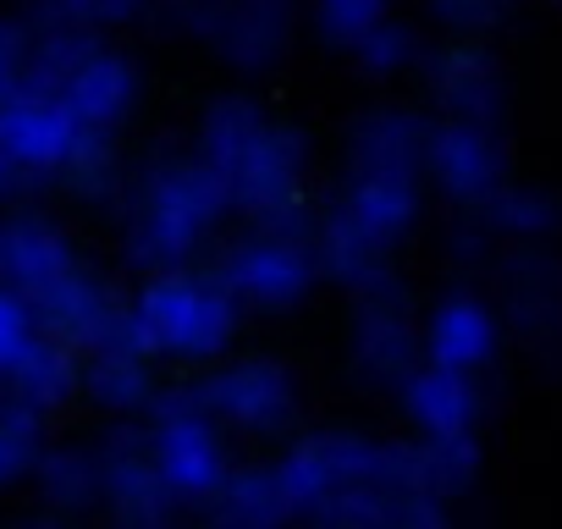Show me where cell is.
Here are the masks:
<instances>
[{"label": "cell", "instance_id": "obj_1", "mask_svg": "<svg viewBox=\"0 0 562 529\" xmlns=\"http://www.w3.org/2000/svg\"><path fill=\"white\" fill-rule=\"evenodd\" d=\"M193 149L226 177L232 215L248 226L315 232L310 204V138L293 122H276L248 94H215L199 116Z\"/></svg>", "mask_w": 562, "mask_h": 529}, {"label": "cell", "instance_id": "obj_2", "mask_svg": "<svg viewBox=\"0 0 562 529\" xmlns=\"http://www.w3.org/2000/svg\"><path fill=\"white\" fill-rule=\"evenodd\" d=\"M127 226H122V254L133 271H166V264H193L221 221L232 215L226 177L199 155L160 144L133 177H127Z\"/></svg>", "mask_w": 562, "mask_h": 529}, {"label": "cell", "instance_id": "obj_3", "mask_svg": "<svg viewBox=\"0 0 562 529\" xmlns=\"http://www.w3.org/2000/svg\"><path fill=\"white\" fill-rule=\"evenodd\" d=\"M243 326V304L215 271L166 264L127 299V342L160 364H215Z\"/></svg>", "mask_w": 562, "mask_h": 529}, {"label": "cell", "instance_id": "obj_4", "mask_svg": "<svg viewBox=\"0 0 562 529\" xmlns=\"http://www.w3.org/2000/svg\"><path fill=\"white\" fill-rule=\"evenodd\" d=\"M23 83L67 100L78 122L105 127V133H116L138 111V94H144L138 61L105 45V34H83V29H34V56H29Z\"/></svg>", "mask_w": 562, "mask_h": 529}, {"label": "cell", "instance_id": "obj_5", "mask_svg": "<svg viewBox=\"0 0 562 529\" xmlns=\"http://www.w3.org/2000/svg\"><path fill=\"white\" fill-rule=\"evenodd\" d=\"M144 419H149V452H155L166 485L177 491V502L204 507L221 491V480L232 474V452H226V425L204 408L199 381L160 386Z\"/></svg>", "mask_w": 562, "mask_h": 529}, {"label": "cell", "instance_id": "obj_6", "mask_svg": "<svg viewBox=\"0 0 562 529\" xmlns=\"http://www.w3.org/2000/svg\"><path fill=\"white\" fill-rule=\"evenodd\" d=\"M496 309L546 381H562V254L551 243H502L491 259Z\"/></svg>", "mask_w": 562, "mask_h": 529}, {"label": "cell", "instance_id": "obj_7", "mask_svg": "<svg viewBox=\"0 0 562 529\" xmlns=\"http://www.w3.org/2000/svg\"><path fill=\"white\" fill-rule=\"evenodd\" d=\"M210 271L232 288L243 309H293L326 277L315 232H281V226H248L215 254Z\"/></svg>", "mask_w": 562, "mask_h": 529}, {"label": "cell", "instance_id": "obj_8", "mask_svg": "<svg viewBox=\"0 0 562 529\" xmlns=\"http://www.w3.org/2000/svg\"><path fill=\"white\" fill-rule=\"evenodd\" d=\"M204 408L232 430L270 441L299 419V381L293 370L270 353H243V359H215V370L199 375Z\"/></svg>", "mask_w": 562, "mask_h": 529}, {"label": "cell", "instance_id": "obj_9", "mask_svg": "<svg viewBox=\"0 0 562 529\" xmlns=\"http://www.w3.org/2000/svg\"><path fill=\"white\" fill-rule=\"evenodd\" d=\"M425 359V337L408 304V288L397 282V271L364 293H353V320H348V364L364 386L375 392H397L408 381V370Z\"/></svg>", "mask_w": 562, "mask_h": 529}, {"label": "cell", "instance_id": "obj_10", "mask_svg": "<svg viewBox=\"0 0 562 529\" xmlns=\"http://www.w3.org/2000/svg\"><path fill=\"white\" fill-rule=\"evenodd\" d=\"M276 485L288 496L293 518H310L353 480H370L381 469V441L375 436H359V430H315V436H299L276 463Z\"/></svg>", "mask_w": 562, "mask_h": 529}, {"label": "cell", "instance_id": "obj_11", "mask_svg": "<svg viewBox=\"0 0 562 529\" xmlns=\"http://www.w3.org/2000/svg\"><path fill=\"white\" fill-rule=\"evenodd\" d=\"M425 182L458 210H480L502 182H507V144L502 122H474V116H436L430 144H425Z\"/></svg>", "mask_w": 562, "mask_h": 529}, {"label": "cell", "instance_id": "obj_12", "mask_svg": "<svg viewBox=\"0 0 562 529\" xmlns=\"http://www.w3.org/2000/svg\"><path fill=\"white\" fill-rule=\"evenodd\" d=\"M100 463H105V496L100 507L127 524V529H160L182 513L177 491L166 485L155 452H149V419H122L100 436Z\"/></svg>", "mask_w": 562, "mask_h": 529}, {"label": "cell", "instance_id": "obj_13", "mask_svg": "<svg viewBox=\"0 0 562 529\" xmlns=\"http://www.w3.org/2000/svg\"><path fill=\"white\" fill-rule=\"evenodd\" d=\"M89 133L94 127L78 122L67 111V100H56L34 83H23L7 105H0V149H7L23 171H34L40 182H56L67 171V160L83 149Z\"/></svg>", "mask_w": 562, "mask_h": 529}, {"label": "cell", "instance_id": "obj_14", "mask_svg": "<svg viewBox=\"0 0 562 529\" xmlns=\"http://www.w3.org/2000/svg\"><path fill=\"white\" fill-rule=\"evenodd\" d=\"M29 304L40 309V326L50 337L72 342L78 353H94V348L127 337V299L100 271H89L83 259L72 264L67 277H56L45 293H34Z\"/></svg>", "mask_w": 562, "mask_h": 529}, {"label": "cell", "instance_id": "obj_15", "mask_svg": "<svg viewBox=\"0 0 562 529\" xmlns=\"http://www.w3.org/2000/svg\"><path fill=\"white\" fill-rule=\"evenodd\" d=\"M425 94L441 116H474V122H502L507 111V72L480 40H452L425 50L419 61Z\"/></svg>", "mask_w": 562, "mask_h": 529}, {"label": "cell", "instance_id": "obj_16", "mask_svg": "<svg viewBox=\"0 0 562 529\" xmlns=\"http://www.w3.org/2000/svg\"><path fill=\"white\" fill-rule=\"evenodd\" d=\"M425 177H408V171H348L337 199L326 204L337 221H348L359 237H370L375 248L397 254L414 226H419V210H425V193H419Z\"/></svg>", "mask_w": 562, "mask_h": 529}, {"label": "cell", "instance_id": "obj_17", "mask_svg": "<svg viewBox=\"0 0 562 529\" xmlns=\"http://www.w3.org/2000/svg\"><path fill=\"white\" fill-rule=\"evenodd\" d=\"M419 337H425V359L430 364H452V370L485 375L496 364V353H502L507 320H502L496 299H485L474 288H458V293L430 304V315L419 320Z\"/></svg>", "mask_w": 562, "mask_h": 529}, {"label": "cell", "instance_id": "obj_18", "mask_svg": "<svg viewBox=\"0 0 562 529\" xmlns=\"http://www.w3.org/2000/svg\"><path fill=\"white\" fill-rule=\"evenodd\" d=\"M293 29H299V0H237L226 23L215 29L210 50L237 78H265L288 61Z\"/></svg>", "mask_w": 562, "mask_h": 529}, {"label": "cell", "instance_id": "obj_19", "mask_svg": "<svg viewBox=\"0 0 562 529\" xmlns=\"http://www.w3.org/2000/svg\"><path fill=\"white\" fill-rule=\"evenodd\" d=\"M397 403L419 436H469L485 419L480 375L452 370V364H430V359H419L408 370V381L397 386Z\"/></svg>", "mask_w": 562, "mask_h": 529}, {"label": "cell", "instance_id": "obj_20", "mask_svg": "<svg viewBox=\"0 0 562 529\" xmlns=\"http://www.w3.org/2000/svg\"><path fill=\"white\" fill-rule=\"evenodd\" d=\"M78 243L40 210H18V215H0V282L18 288V293H45L56 277H67L78 264Z\"/></svg>", "mask_w": 562, "mask_h": 529}, {"label": "cell", "instance_id": "obj_21", "mask_svg": "<svg viewBox=\"0 0 562 529\" xmlns=\"http://www.w3.org/2000/svg\"><path fill=\"white\" fill-rule=\"evenodd\" d=\"M430 116L408 105H375L348 127V171H408L425 177Z\"/></svg>", "mask_w": 562, "mask_h": 529}, {"label": "cell", "instance_id": "obj_22", "mask_svg": "<svg viewBox=\"0 0 562 529\" xmlns=\"http://www.w3.org/2000/svg\"><path fill=\"white\" fill-rule=\"evenodd\" d=\"M155 364H160V359H149L138 342L116 337V342L83 353V392H89L105 414H116V419H144L149 403H155V392H160Z\"/></svg>", "mask_w": 562, "mask_h": 529}, {"label": "cell", "instance_id": "obj_23", "mask_svg": "<svg viewBox=\"0 0 562 529\" xmlns=\"http://www.w3.org/2000/svg\"><path fill=\"white\" fill-rule=\"evenodd\" d=\"M34 496L50 518H83L100 507L105 496V463H100V447H83V441H56L40 452L34 463Z\"/></svg>", "mask_w": 562, "mask_h": 529}, {"label": "cell", "instance_id": "obj_24", "mask_svg": "<svg viewBox=\"0 0 562 529\" xmlns=\"http://www.w3.org/2000/svg\"><path fill=\"white\" fill-rule=\"evenodd\" d=\"M210 524L226 529H276V524H293V507L276 485L270 463H232V474L221 480V491L199 507Z\"/></svg>", "mask_w": 562, "mask_h": 529}, {"label": "cell", "instance_id": "obj_25", "mask_svg": "<svg viewBox=\"0 0 562 529\" xmlns=\"http://www.w3.org/2000/svg\"><path fill=\"white\" fill-rule=\"evenodd\" d=\"M78 386H83V353H78L72 342L50 337V331H40V342H34V348L12 364V375H7L12 403H23V408H34V414H56Z\"/></svg>", "mask_w": 562, "mask_h": 529}, {"label": "cell", "instance_id": "obj_26", "mask_svg": "<svg viewBox=\"0 0 562 529\" xmlns=\"http://www.w3.org/2000/svg\"><path fill=\"white\" fill-rule=\"evenodd\" d=\"M485 226L502 237V243H557L562 237V199L551 188H535V182H502L485 204H480Z\"/></svg>", "mask_w": 562, "mask_h": 529}, {"label": "cell", "instance_id": "obj_27", "mask_svg": "<svg viewBox=\"0 0 562 529\" xmlns=\"http://www.w3.org/2000/svg\"><path fill=\"white\" fill-rule=\"evenodd\" d=\"M56 182H61L78 204H122V199H127V166H122L116 138H111L105 127H94Z\"/></svg>", "mask_w": 562, "mask_h": 529}, {"label": "cell", "instance_id": "obj_28", "mask_svg": "<svg viewBox=\"0 0 562 529\" xmlns=\"http://www.w3.org/2000/svg\"><path fill=\"white\" fill-rule=\"evenodd\" d=\"M23 18L34 29H83V34H116L138 18H149V0H23Z\"/></svg>", "mask_w": 562, "mask_h": 529}, {"label": "cell", "instance_id": "obj_29", "mask_svg": "<svg viewBox=\"0 0 562 529\" xmlns=\"http://www.w3.org/2000/svg\"><path fill=\"white\" fill-rule=\"evenodd\" d=\"M348 56H353L359 72H370V78H397V72H414V67L425 61V40H419L408 23L386 18V23H375Z\"/></svg>", "mask_w": 562, "mask_h": 529}, {"label": "cell", "instance_id": "obj_30", "mask_svg": "<svg viewBox=\"0 0 562 529\" xmlns=\"http://www.w3.org/2000/svg\"><path fill=\"white\" fill-rule=\"evenodd\" d=\"M40 452H45V414H34L23 403H7L0 408V491L23 485L34 474Z\"/></svg>", "mask_w": 562, "mask_h": 529}, {"label": "cell", "instance_id": "obj_31", "mask_svg": "<svg viewBox=\"0 0 562 529\" xmlns=\"http://www.w3.org/2000/svg\"><path fill=\"white\" fill-rule=\"evenodd\" d=\"M310 18L331 50H353L375 23L392 18V0H310Z\"/></svg>", "mask_w": 562, "mask_h": 529}, {"label": "cell", "instance_id": "obj_32", "mask_svg": "<svg viewBox=\"0 0 562 529\" xmlns=\"http://www.w3.org/2000/svg\"><path fill=\"white\" fill-rule=\"evenodd\" d=\"M40 309L29 304V293H18V288H7L0 282V381L12 375V364L40 342Z\"/></svg>", "mask_w": 562, "mask_h": 529}, {"label": "cell", "instance_id": "obj_33", "mask_svg": "<svg viewBox=\"0 0 562 529\" xmlns=\"http://www.w3.org/2000/svg\"><path fill=\"white\" fill-rule=\"evenodd\" d=\"M518 0H430V18L452 34V40H485L513 18Z\"/></svg>", "mask_w": 562, "mask_h": 529}, {"label": "cell", "instance_id": "obj_34", "mask_svg": "<svg viewBox=\"0 0 562 529\" xmlns=\"http://www.w3.org/2000/svg\"><path fill=\"white\" fill-rule=\"evenodd\" d=\"M232 7H237V0H149V18L166 34H188V40H204L210 45Z\"/></svg>", "mask_w": 562, "mask_h": 529}, {"label": "cell", "instance_id": "obj_35", "mask_svg": "<svg viewBox=\"0 0 562 529\" xmlns=\"http://www.w3.org/2000/svg\"><path fill=\"white\" fill-rule=\"evenodd\" d=\"M29 56H34V23L0 12V105H7V100L23 89V78H29Z\"/></svg>", "mask_w": 562, "mask_h": 529}, {"label": "cell", "instance_id": "obj_36", "mask_svg": "<svg viewBox=\"0 0 562 529\" xmlns=\"http://www.w3.org/2000/svg\"><path fill=\"white\" fill-rule=\"evenodd\" d=\"M34 188H45L34 171H23L7 149H0V210H7V204H18L23 193H34Z\"/></svg>", "mask_w": 562, "mask_h": 529}]
</instances>
